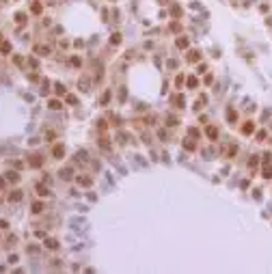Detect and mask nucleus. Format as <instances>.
I'll list each match as a JSON object with an SVG mask.
<instances>
[{
  "mask_svg": "<svg viewBox=\"0 0 272 274\" xmlns=\"http://www.w3.org/2000/svg\"><path fill=\"white\" fill-rule=\"evenodd\" d=\"M7 179H9V181H13V184H15V181L20 179V175H17L15 171H9V173H7Z\"/></svg>",
  "mask_w": 272,
  "mask_h": 274,
  "instance_id": "1",
  "label": "nucleus"
},
{
  "mask_svg": "<svg viewBox=\"0 0 272 274\" xmlns=\"http://www.w3.org/2000/svg\"><path fill=\"white\" fill-rule=\"evenodd\" d=\"M207 136H210V138H216V136H218V130H216V127H207Z\"/></svg>",
  "mask_w": 272,
  "mask_h": 274,
  "instance_id": "2",
  "label": "nucleus"
},
{
  "mask_svg": "<svg viewBox=\"0 0 272 274\" xmlns=\"http://www.w3.org/2000/svg\"><path fill=\"white\" fill-rule=\"evenodd\" d=\"M48 106L52 108V110H58V108H61V102H58V99H52V102H50Z\"/></svg>",
  "mask_w": 272,
  "mask_h": 274,
  "instance_id": "3",
  "label": "nucleus"
},
{
  "mask_svg": "<svg viewBox=\"0 0 272 274\" xmlns=\"http://www.w3.org/2000/svg\"><path fill=\"white\" fill-rule=\"evenodd\" d=\"M177 48H188V39L179 37V39H177Z\"/></svg>",
  "mask_w": 272,
  "mask_h": 274,
  "instance_id": "4",
  "label": "nucleus"
},
{
  "mask_svg": "<svg viewBox=\"0 0 272 274\" xmlns=\"http://www.w3.org/2000/svg\"><path fill=\"white\" fill-rule=\"evenodd\" d=\"M15 22H17V24H24V22H26V15H24V13H17V15H15Z\"/></svg>",
  "mask_w": 272,
  "mask_h": 274,
  "instance_id": "5",
  "label": "nucleus"
},
{
  "mask_svg": "<svg viewBox=\"0 0 272 274\" xmlns=\"http://www.w3.org/2000/svg\"><path fill=\"white\" fill-rule=\"evenodd\" d=\"M110 43H121V35H119V33H115V35L110 37Z\"/></svg>",
  "mask_w": 272,
  "mask_h": 274,
  "instance_id": "6",
  "label": "nucleus"
},
{
  "mask_svg": "<svg viewBox=\"0 0 272 274\" xmlns=\"http://www.w3.org/2000/svg\"><path fill=\"white\" fill-rule=\"evenodd\" d=\"M22 199V192H13V194H9V201H20Z\"/></svg>",
  "mask_w": 272,
  "mask_h": 274,
  "instance_id": "7",
  "label": "nucleus"
},
{
  "mask_svg": "<svg viewBox=\"0 0 272 274\" xmlns=\"http://www.w3.org/2000/svg\"><path fill=\"white\" fill-rule=\"evenodd\" d=\"M63 153H65V149H63V147H54V156H56V158H61Z\"/></svg>",
  "mask_w": 272,
  "mask_h": 274,
  "instance_id": "8",
  "label": "nucleus"
},
{
  "mask_svg": "<svg viewBox=\"0 0 272 274\" xmlns=\"http://www.w3.org/2000/svg\"><path fill=\"white\" fill-rule=\"evenodd\" d=\"M41 209H43V203H35V205H33V212H35V214H39Z\"/></svg>",
  "mask_w": 272,
  "mask_h": 274,
  "instance_id": "9",
  "label": "nucleus"
},
{
  "mask_svg": "<svg viewBox=\"0 0 272 274\" xmlns=\"http://www.w3.org/2000/svg\"><path fill=\"white\" fill-rule=\"evenodd\" d=\"M35 52H41V54L48 52V54H50V48H41V45H37V48H35Z\"/></svg>",
  "mask_w": 272,
  "mask_h": 274,
  "instance_id": "10",
  "label": "nucleus"
},
{
  "mask_svg": "<svg viewBox=\"0 0 272 274\" xmlns=\"http://www.w3.org/2000/svg\"><path fill=\"white\" fill-rule=\"evenodd\" d=\"M264 177H272V166H270V164L266 166V171H264Z\"/></svg>",
  "mask_w": 272,
  "mask_h": 274,
  "instance_id": "11",
  "label": "nucleus"
},
{
  "mask_svg": "<svg viewBox=\"0 0 272 274\" xmlns=\"http://www.w3.org/2000/svg\"><path fill=\"white\" fill-rule=\"evenodd\" d=\"M2 52H4V54L11 52V43H7V41H4V43H2Z\"/></svg>",
  "mask_w": 272,
  "mask_h": 274,
  "instance_id": "12",
  "label": "nucleus"
},
{
  "mask_svg": "<svg viewBox=\"0 0 272 274\" xmlns=\"http://www.w3.org/2000/svg\"><path fill=\"white\" fill-rule=\"evenodd\" d=\"M242 132H244V134H251V132H253V125H251V123H248V125H244Z\"/></svg>",
  "mask_w": 272,
  "mask_h": 274,
  "instance_id": "13",
  "label": "nucleus"
},
{
  "mask_svg": "<svg viewBox=\"0 0 272 274\" xmlns=\"http://www.w3.org/2000/svg\"><path fill=\"white\" fill-rule=\"evenodd\" d=\"M30 164H33V166H41V160H39V156H35V158H33V162H30Z\"/></svg>",
  "mask_w": 272,
  "mask_h": 274,
  "instance_id": "14",
  "label": "nucleus"
},
{
  "mask_svg": "<svg viewBox=\"0 0 272 274\" xmlns=\"http://www.w3.org/2000/svg\"><path fill=\"white\" fill-rule=\"evenodd\" d=\"M45 244H48L50 248H56V246H58V244H56V242H54V240H45Z\"/></svg>",
  "mask_w": 272,
  "mask_h": 274,
  "instance_id": "15",
  "label": "nucleus"
},
{
  "mask_svg": "<svg viewBox=\"0 0 272 274\" xmlns=\"http://www.w3.org/2000/svg\"><path fill=\"white\" fill-rule=\"evenodd\" d=\"M33 13H41V4H33Z\"/></svg>",
  "mask_w": 272,
  "mask_h": 274,
  "instance_id": "16",
  "label": "nucleus"
},
{
  "mask_svg": "<svg viewBox=\"0 0 272 274\" xmlns=\"http://www.w3.org/2000/svg\"><path fill=\"white\" fill-rule=\"evenodd\" d=\"M56 91H58V95H63V93H65V89H63V84H56Z\"/></svg>",
  "mask_w": 272,
  "mask_h": 274,
  "instance_id": "17",
  "label": "nucleus"
},
{
  "mask_svg": "<svg viewBox=\"0 0 272 274\" xmlns=\"http://www.w3.org/2000/svg\"><path fill=\"white\" fill-rule=\"evenodd\" d=\"M39 194H41V196H45V194H48V190H45L43 186H39Z\"/></svg>",
  "mask_w": 272,
  "mask_h": 274,
  "instance_id": "18",
  "label": "nucleus"
},
{
  "mask_svg": "<svg viewBox=\"0 0 272 274\" xmlns=\"http://www.w3.org/2000/svg\"><path fill=\"white\" fill-rule=\"evenodd\" d=\"M227 117H229V121H235V112L233 110H229V115H227Z\"/></svg>",
  "mask_w": 272,
  "mask_h": 274,
  "instance_id": "19",
  "label": "nucleus"
},
{
  "mask_svg": "<svg viewBox=\"0 0 272 274\" xmlns=\"http://www.w3.org/2000/svg\"><path fill=\"white\" fill-rule=\"evenodd\" d=\"M4 227H7V222H4V220H0V229H4Z\"/></svg>",
  "mask_w": 272,
  "mask_h": 274,
  "instance_id": "20",
  "label": "nucleus"
},
{
  "mask_svg": "<svg viewBox=\"0 0 272 274\" xmlns=\"http://www.w3.org/2000/svg\"><path fill=\"white\" fill-rule=\"evenodd\" d=\"M2 186H4V179H0V188H2Z\"/></svg>",
  "mask_w": 272,
  "mask_h": 274,
  "instance_id": "21",
  "label": "nucleus"
}]
</instances>
